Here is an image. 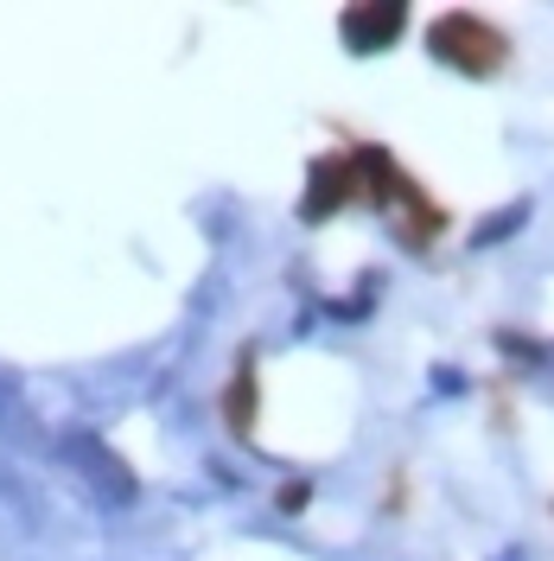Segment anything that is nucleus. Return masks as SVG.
Instances as JSON below:
<instances>
[{
  "instance_id": "nucleus-1",
  "label": "nucleus",
  "mask_w": 554,
  "mask_h": 561,
  "mask_svg": "<svg viewBox=\"0 0 554 561\" xmlns=\"http://www.w3.org/2000/svg\"><path fill=\"white\" fill-rule=\"evenodd\" d=\"M427 51H434L447 70H459V77H497V70L510 65V38L497 33L485 13H472V7H447V13H434V26H427Z\"/></svg>"
},
{
  "instance_id": "nucleus-2",
  "label": "nucleus",
  "mask_w": 554,
  "mask_h": 561,
  "mask_svg": "<svg viewBox=\"0 0 554 561\" xmlns=\"http://www.w3.org/2000/svg\"><path fill=\"white\" fill-rule=\"evenodd\" d=\"M345 205H363V185H357V153H319L307 173V192H300V217L307 224H325Z\"/></svg>"
},
{
  "instance_id": "nucleus-3",
  "label": "nucleus",
  "mask_w": 554,
  "mask_h": 561,
  "mask_svg": "<svg viewBox=\"0 0 554 561\" xmlns=\"http://www.w3.org/2000/svg\"><path fill=\"white\" fill-rule=\"evenodd\" d=\"M338 33H345V51L357 58H377L395 38L408 33V7L402 0H363V7H345L338 13Z\"/></svg>"
},
{
  "instance_id": "nucleus-4",
  "label": "nucleus",
  "mask_w": 554,
  "mask_h": 561,
  "mask_svg": "<svg viewBox=\"0 0 554 561\" xmlns=\"http://www.w3.org/2000/svg\"><path fill=\"white\" fill-rule=\"evenodd\" d=\"M249 421H255V377H249V370H236V383H230V427H236V434H249Z\"/></svg>"
}]
</instances>
